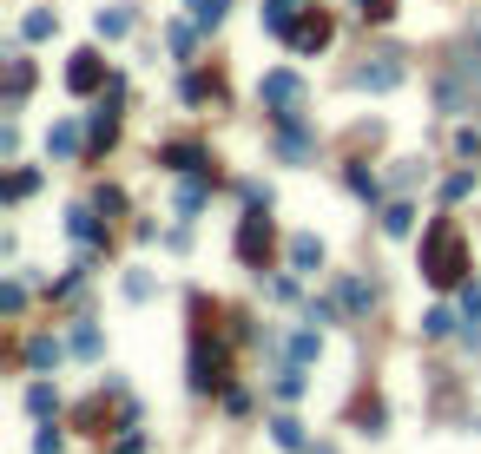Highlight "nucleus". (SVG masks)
Wrapping results in <instances>:
<instances>
[{
    "mask_svg": "<svg viewBox=\"0 0 481 454\" xmlns=\"http://www.w3.org/2000/svg\"><path fill=\"white\" fill-rule=\"evenodd\" d=\"M422 277L435 283V290H455V283L468 277V244H462V231L455 224H429V237H422Z\"/></svg>",
    "mask_w": 481,
    "mask_h": 454,
    "instance_id": "obj_1",
    "label": "nucleus"
},
{
    "mask_svg": "<svg viewBox=\"0 0 481 454\" xmlns=\"http://www.w3.org/2000/svg\"><path fill=\"white\" fill-rule=\"evenodd\" d=\"M330 34H336V20H330L323 7H303V14L284 26V40H291L297 53H323V46H330Z\"/></svg>",
    "mask_w": 481,
    "mask_h": 454,
    "instance_id": "obj_2",
    "label": "nucleus"
},
{
    "mask_svg": "<svg viewBox=\"0 0 481 454\" xmlns=\"http://www.w3.org/2000/svg\"><path fill=\"white\" fill-rule=\"evenodd\" d=\"M350 86L356 93H395V86H403V60H395V53H376L370 66L350 73Z\"/></svg>",
    "mask_w": 481,
    "mask_h": 454,
    "instance_id": "obj_3",
    "label": "nucleus"
},
{
    "mask_svg": "<svg viewBox=\"0 0 481 454\" xmlns=\"http://www.w3.org/2000/svg\"><path fill=\"white\" fill-rule=\"evenodd\" d=\"M435 106H442V112H481V93L468 86L455 66H448V73L435 79Z\"/></svg>",
    "mask_w": 481,
    "mask_h": 454,
    "instance_id": "obj_4",
    "label": "nucleus"
},
{
    "mask_svg": "<svg viewBox=\"0 0 481 454\" xmlns=\"http://www.w3.org/2000/svg\"><path fill=\"white\" fill-rule=\"evenodd\" d=\"M264 250H271V217L251 211V217L238 224V257H244V264H264Z\"/></svg>",
    "mask_w": 481,
    "mask_h": 454,
    "instance_id": "obj_5",
    "label": "nucleus"
},
{
    "mask_svg": "<svg viewBox=\"0 0 481 454\" xmlns=\"http://www.w3.org/2000/svg\"><path fill=\"white\" fill-rule=\"evenodd\" d=\"M99 79H106V60H99V53H73L67 86H73V93H99Z\"/></svg>",
    "mask_w": 481,
    "mask_h": 454,
    "instance_id": "obj_6",
    "label": "nucleus"
},
{
    "mask_svg": "<svg viewBox=\"0 0 481 454\" xmlns=\"http://www.w3.org/2000/svg\"><path fill=\"white\" fill-rule=\"evenodd\" d=\"M264 99L277 106V119H284V112L303 99V79H297V73H264Z\"/></svg>",
    "mask_w": 481,
    "mask_h": 454,
    "instance_id": "obj_7",
    "label": "nucleus"
},
{
    "mask_svg": "<svg viewBox=\"0 0 481 454\" xmlns=\"http://www.w3.org/2000/svg\"><path fill=\"white\" fill-rule=\"evenodd\" d=\"M448 66H455V73H462V79H468V86H475V93H481V40H462V46H455V53H448Z\"/></svg>",
    "mask_w": 481,
    "mask_h": 454,
    "instance_id": "obj_8",
    "label": "nucleus"
},
{
    "mask_svg": "<svg viewBox=\"0 0 481 454\" xmlns=\"http://www.w3.org/2000/svg\"><path fill=\"white\" fill-rule=\"evenodd\" d=\"M291 270H323V244L310 237V231L291 237Z\"/></svg>",
    "mask_w": 481,
    "mask_h": 454,
    "instance_id": "obj_9",
    "label": "nucleus"
},
{
    "mask_svg": "<svg viewBox=\"0 0 481 454\" xmlns=\"http://www.w3.org/2000/svg\"><path fill=\"white\" fill-rule=\"evenodd\" d=\"M271 435H277V448H291V454H310V448H303V421H291V415H277V421H271Z\"/></svg>",
    "mask_w": 481,
    "mask_h": 454,
    "instance_id": "obj_10",
    "label": "nucleus"
},
{
    "mask_svg": "<svg viewBox=\"0 0 481 454\" xmlns=\"http://www.w3.org/2000/svg\"><path fill=\"white\" fill-rule=\"evenodd\" d=\"M26 86H34V66H26V60H14V66H7V112L26 99Z\"/></svg>",
    "mask_w": 481,
    "mask_h": 454,
    "instance_id": "obj_11",
    "label": "nucleus"
},
{
    "mask_svg": "<svg viewBox=\"0 0 481 454\" xmlns=\"http://www.w3.org/2000/svg\"><path fill=\"white\" fill-rule=\"evenodd\" d=\"M46 152H53V158H73V152H79V132H73V126H53V132H46Z\"/></svg>",
    "mask_w": 481,
    "mask_h": 454,
    "instance_id": "obj_12",
    "label": "nucleus"
},
{
    "mask_svg": "<svg viewBox=\"0 0 481 454\" xmlns=\"http://www.w3.org/2000/svg\"><path fill=\"white\" fill-rule=\"evenodd\" d=\"M26 409H34V415H53V409H60V395H53V382H34V388H26Z\"/></svg>",
    "mask_w": 481,
    "mask_h": 454,
    "instance_id": "obj_13",
    "label": "nucleus"
},
{
    "mask_svg": "<svg viewBox=\"0 0 481 454\" xmlns=\"http://www.w3.org/2000/svg\"><path fill=\"white\" fill-rule=\"evenodd\" d=\"M53 26H60V20H53L46 7H34V14H26V20H20V34H26V40H46V34H53Z\"/></svg>",
    "mask_w": 481,
    "mask_h": 454,
    "instance_id": "obj_14",
    "label": "nucleus"
},
{
    "mask_svg": "<svg viewBox=\"0 0 481 454\" xmlns=\"http://www.w3.org/2000/svg\"><path fill=\"white\" fill-rule=\"evenodd\" d=\"M112 132H119V112L99 106V112H93V146H112Z\"/></svg>",
    "mask_w": 481,
    "mask_h": 454,
    "instance_id": "obj_15",
    "label": "nucleus"
},
{
    "mask_svg": "<svg viewBox=\"0 0 481 454\" xmlns=\"http://www.w3.org/2000/svg\"><path fill=\"white\" fill-rule=\"evenodd\" d=\"M409 224H415L409 205H389V211H383V231H389V237H409Z\"/></svg>",
    "mask_w": 481,
    "mask_h": 454,
    "instance_id": "obj_16",
    "label": "nucleus"
},
{
    "mask_svg": "<svg viewBox=\"0 0 481 454\" xmlns=\"http://www.w3.org/2000/svg\"><path fill=\"white\" fill-rule=\"evenodd\" d=\"M26 362H34V368L60 362V343H53V336H34V343H26Z\"/></svg>",
    "mask_w": 481,
    "mask_h": 454,
    "instance_id": "obj_17",
    "label": "nucleus"
},
{
    "mask_svg": "<svg viewBox=\"0 0 481 454\" xmlns=\"http://www.w3.org/2000/svg\"><path fill=\"white\" fill-rule=\"evenodd\" d=\"M303 395V368H277V402H297Z\"/></svg>",
    "mask_w": 481,
    "mask_h": 454,
    "instance_id": "obj_18",
    "label": "nucleus"
},
{
    "mask_svg": "<svg viewBox=\"0 0 481 454\" xmlns=\"http://www.w3.org/2000/svg\"><path fill=\"white\" fill-rule=\"evenodd\" d=\"M448 329H455V309H429V317H422V336H435V343Z\"/></svg>",
    "mask_w": 481,
    "mask_h": 454,
    "instance_id": "obj_19",
    "label": "nucleus"
},
{
    "mask_svg": "<svg viewBox=\"0 0 481 454\" xmlns=\"http://www.w3.org/2000/svg\"><path fill=\"white\" fill-rule=\"evenodd\" d=\"M126 26H132V14H126V7H112V14H99V40H119Z\"/></svg>",
    "mask_w": 481,
    "mask_h": 454,
    "instance_id": "obj_20",
    "label": "nucleus"
},
{
    "mask_svg": "<svg viewBox=\"0 0 481 454\" xmlns=\"http://www.w3.org/2000/svg\"><path fill=\"white\" fill-rule=\"evenodd\" d=\"M317 349H323V336H317V329H297V336H291V356H297V362H310Z\"/></svg>",
    "mask_w": 481,
    "mask_h": 454,
    "instance_id": "obj_21",
    "label": "nucleus"
},
{
    "mask_svg": "<svg viewBox=\"0 0 481 454\" xmlns=\"http://www.w3.org/2000/svg\"><path fill=\"white\" fill-rule=\"evenodd\" d=\"M165 158H172V172H198V165H205V152H198V146H172Z\"/></svg>",
    "mask_w": 481,
    "mask_h": 454,
    "instance_id": "obj_22",
    "label": "nucleus"
},
{
    "mask_svg": "<svg viewBox=\"0 0 481 454\" xmlns=\"http://www.w3.org/2000/svg\"><path fill=\"white\" fill-rule=\"evenodd\" d=\"M343 303L350 309H370L376 303V283H343Z\"/></svg>",
    "mask_w": 481,
    "mask_h": 454,
    "instance_id": "obj_23",
    "label": "nucleus"
},
{
    "mask_svg": "<svg viewBox=\"0 0 481 454\" xmlns=\"http://www.w3.org/2000/svg\"><path fill=\"white\" fill-rule=\"evenodd\" d=\"M191 20L198 26H218L224 20V0H191Z\"/></svg>",
    "mask_w": 481,
    "mask_h": 454,
    "instance_id": "obj_24",
    "label": "nucleus"
},
{
    "mask_svg": "<svg viewBox=\"0 0 481 454\" xmlns=\"http://www.w3.org/2000/svg\"><path fill=\"white\" fill-rule=\"evenodd\" d=\"M468 191H475V172H455V178H448V185H442V197H448V205H462V197H468Z\"/></svg>",
    "mask_w": 481,
    "mask_h": 454,
    "instance_id": "obj_25",
    "label": "nucleus"
},
{
    "mask_svg": "<svg viewBox=\"0 0 481 454\" xmlns=\"http://www.w3.org/2000/svg\"><path fill=\"white\" fill-rule=\"evenodd\" d=\"M455 152H462V158H481V132H475V126L455 132Z\"/></svg>",
    "mask_w": 481,
    "mask_h": 454,
    "instance_id": "obj_26",
    "label": "nucleus"
},
{
    "mask_svg": "<svg viewBox=\"0 0 481 454\" xmlns=\"http://www.w3.org/2000/svg\"><path fill=\"white\" fill-rule=\"evenodd\" d=\"M350 191H356V197H376V178L363 172V165H350Z\"/></svg>",
    "mask_w": 481,
    "mask_h": 454,
    "instance_id": "obj_27",
    "label": "nucleus"
},
{
    "mask_svg": "<svg viewBox=\"0 0 481 454\" xmlns=\"http://www.w3.org/2000/svg\"><path fill=\"white\" fill-rule=\"evenodd\" d=\"M34 185H40V172H14V178H7V197H26Z\"/></svg>",
    "mask_w": 481,
    "mask_h": 454,
    "instance_id": "obj_28",
    "label": "nucleus"
},
{
    "mask_svg": "<svg viewBox=\"0 0 481 454\" xmlns=\"http://www.w3.org/2000/svg\"><path fill=\"white\" fill-rule=\"evenodd\" d=\"M20 303H26V290H20V283H7V290H0V309H7V317H20Z\"/></svg>",
    "mask_w": 481,
    "mask_h": 454,
    "instance_id": "obj_29",
    "label": "nucleus"
},
{
    "mask_svg": "<svg viewBox=\"0 0 481 454\" xmlns=\"http://www.w3.org/2000/svg\"><path fill=\"white\" fill-rule=\"evenodd\" d=\"M395 14V0H363V20H389Z\"/></svg>",
    "mask_w": 481,
    "mask_h": 454,
    "instance_id": "obj_30",
    "label": "nucleus"
},
{
    "mask_svg": "<svg viewBox=\"0 0 481 454\" xmlns=\"http://www.w3.org/2000/svg\"><path fill=\"white\" fill-rule=\"evenodd\" d=\"M34 454H60V429H40V441H34Z\"/></svg>",
    "mask_w": 481,
    "mask_h": 454,
    "instance_id": "obj_31",
    "label": "nucleus"
}]
</instances>
